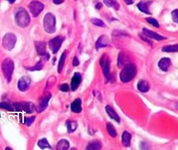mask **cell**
Segmentation results:
<instances>
[{
    "mask_svg": "<svg viewBox=\"0 0 178 150\" xmlns=\"http://www.w3.org/2000/svg\"><path fill=\"white\" fill-rule=\"evenodd\" d=\"M124 1L127 5H131L133 3V0H124Z\"/></svg>",
    "mask_w": 178,
    "mask_h": 150,
    "instance_id": "obj_40",
    "label": "cell"
},
{
    "mask_svg": "<svg viewBox=\"0 0 178 150\" xmlns=\"http://www.w3.org/2000/svg\"><path fill=\"white\" fill-rule=\"evenodd\" d=\"M171 65V60L169 58H162L158 62L159 68L163 72H167Z\"/></svg>",
    "mask_w": 178,
    "mask_h": 150,
    "instance_id": "obj_16",
    "label": "cell"
},
{
    "mask_svg": "<svg viewBox=\"0 0 178 150\" xmlns=\"http://www.w3.org/2000/svg\"><path fill=\"white\" fill-rule=\"evenodd\" d=\"M101 7H102V4L101 3H98L95 6V8L96 9H100V8H101Z\"/></svg>",
    "mask_w": 178,
    "mask_h": 150,
    "instance_id": "obj_41",
    "label": "cell"
},
{
    "mask_svg": "<svg viewBox=\"0 0 178 150\" xmlns=\"http://www.w3.org/2000/svg\"><path fill=\"white\" fill-rule=\"evenodd\" d=\"M105 110H106V112L110 118L112 119L113 120H115L116 122H120V117L117 114V112H116V111L113 109L112 107H111L109 105H107L105 107Z\"/></svg>",
    "mask_w": 178,
    "mask_h": 150,
    "instance_id": "obj_18",
    "label": "cell"
},
{
    "mask_svg": "<svg viewBox=\"0 0 178 150\" xmlns=\"http://www.w3.org/2000/svg\"><path fill=\"white\" fill-rule=\"evenodd\" d=\"M64 38L62 36H57L54 38L49 42V48L53 53L55 54L58 51L61 45L64 41Z\"/></svg>",
    "mask_w": 178,
    "mask_h": 150,
    "instance_id": "obj_9",
    "label": "cell"
},
{
    "mask_svg": "<svg viewBox=\"0 0 178 150\" xmlns=\"http://www.w3.org/2000/svg\"><path fill=\"white\" fill-rule=\"evenodd\" d=\"M37 145L42 149L51 148V145H50V144L48 143V141L47 140L46 138H43L39 140L37 142Z\"/></svg>",
    "mask_w": 178,
    "mask_h": 150,
    "instance_id": "obj_29",
    "label": "cell"
},
{
    "mask_svg": "<svg viewBox=\"0 0 178 150\" xmlns=\"http://www.w3.org/2000/svg\"><path fill=\"white\" fill-rule=\"evenodd\" d=\"M14 108L16 111H23L27 113H32L36 108L34 104L30 102H21L13 104Z\"/></svg>",
    "mask_w": 178,
    "mask_h": 150,
    "instance_id": "obj_5",
    "label": "cell"
},
{
    "mask_svg": "<svg viewBox=\"0 0 178 150\" xmlns=\"http://www.w3.org/2000/svg\"><path fill=\"white\" fill-rule=\"evenodd\" d=\"M7 149H10V150H11V148H5V150H7Z\"/></svg>",
    "mask_w": 178,
    "mask_h": 150,
    "instance_id": "obj_43",
    "label": "cell"
},
{
    "mask_svg": "<svg viewBox=\"0 0 178 150\" xmlns=\"http://www.w3.org/2000/svg\"><path fill=\"white\" fill-rule=\"evenodd\" d=\"M101 143L98 141H93L89 142L86 148L87 150H98L101 148Z\"/></svg>",
    "mask_w": 178,
    "mask_h": 150,
    "instance_id": "obj_22",
    "label": "cell"
},
{
    "mask_svg": "<svg viewBox=\"0 0 178 150\" xmlns=\"http://www.w3.org/2000/svg\"><path fill=\"white\" fill-rule=\"evenodd\" d=\"M71 110L75 113H80L82 111V101L81 99L77 98L71 104Z\"/></svg>",
    "mask_w": 178,
    "mask_h": 150,
    "instance_id": "obj_17",
    "label": "cell"
},
{
    "mask_svg": "<svg viewBox=\"0 0 178 150\" xmlns=\"http://www.w3.org/2000/svg\"><path fill=\"white\" fill-rule=\"evenodd\" d=\"M106 129L107 130L108 134L112 137V138H115L117 136V132L115 128L114 127V126L112 125V123L111 122H108L106 124Z\"/></svg>",
    "mask_w": 178,
    "mask_h": 150,
    "instance_id": "obj_27",
    "label": "cell"
},
{
    "mask_svg": "<svg viewBox=\"0 0 178 150\" xmlns=\"http://www.w3.org/2000/svg\"><path fill=\"white\" fill-rule=\"evenodd\" d=\"M100 65L103 68V72L104 76L106 82H108L110 79V62L109 58L106 55L101 56L100 61Z\"/></svg>",
    "mask_w": 178,
    "mask_h": 150,
    "instance_id": "obj_7",
    "label": "cell"
},
{
    "mask_svg": "<svg viewBox=\"0 0 178 150\" xmlns=\"http://www.w3.org/2000/svg\"><path fill=\"white\" fill-rule=\"evenodd\" d=\"M51 94L47 93L41 98L39 101V105L37 108V112L39 113L42 112L46 109V108L48 105V102L50 101V98H51Z\"/></svg>",
    "mask_w": 178,
    "mask_h": 150,
    "instance_id": "obj_11",
    "label": "cell"
},
{
    "mask_svg": "<svg viewBox=\"0 0 178 150\" xmlns=\"http://www.w3.org/2000/svg\"><path fill=\"white\" fill-rule=\"evenodd\" d=\"M104 3L108 7H113L115 9L118 10L119 8V4L116 0H103Z\"/></svg>",
    "mask_w": 178,
    "mask_h": 150,
    "instance_id": "obj_30",
    "label": "cell"
},
{
    "mask_svg": "<svg viewBox=\"0 0 178 150\" xmlns=\"http://www.w3.org/2000/svg\"><path fill=\"white\" fill-rule=\"evenodd\" d=\"M66 58V51H65L61 55L60 59H59V62L58 64L57 70L58 72L59 73H61L62 72V69L64 68Z\"/></svg>",
    "mask_w": 178,
    "mask_h": 150,
    "instance_id": "obj_25",
    "label": "cell"
},
{
    "mask_svg": "<svg viewBox=\"0 0 178 150\" xmlns=\"http://www.w3.org/2000/svg\"><path fill=\"white\" fill-rule=\"evenodd\" d=\"M34 45L36 51L40 56H45L46 53V44L42 41H36L34 42Z\"/></svg>",
    "mask_w": 178,
    "mask_h": 150,
    "instance_id": "obj_13",
    "label": "cell"
},
{
    "mask_svg": "<svg viewBox=\"0 0 178 150\" xmlns=\"http://www.w3.org/2000/svg\"><path fill=\"white\" fill-rule=\"evenodd\" d=\"M35 118H36L35 116H31L30 118H26L25 117L24 118V120H23V123L27 126H30L34 122Z\"/></svg>",
    "mask_w": 178,
    "mask_h": 150,
    "instance_id": "obj_35",
    "label": "cell"
},
{
    "mask_svg": "<svg viewBox=\"0 0 178 150\" xmlns=\"http://www.w3.org/2000/svg\"><path fill=\"white\" fill-rule=\"evenodd\" d=\"M143 31L146 36H147L148 37L151 38H152V39H155L156 40H163L166 39L165 37H164L163 36H161L160 34H158L154 31L150 30L147 28H143Z\"/></svg>",
    "mask_w": 178,
    "mask_h": 150,
    "instance_id": "obj_14",
    "label": "cell"
},
{
    "mask_svg": "<svg viewBox=\"0 0 178 150\" xmlns=\"http://www.w3.org/2000/svg\"><path fill=\"white\" fill-rule=\"evenodd\" d=\"M126 62H127V58L125 54L123 53H119L118 58V62H117L118 66L120 68L124 67L126 64H127L126 63Z\"/></svg>",
    "mask_w": 178,
    "mask_h": 150,
    "instance_id": "obj_26",
    "label": "cell"
},
{
    "mask_svg": "<svg viewBox=\"0 0 178 150\" xmlns=\"http://www.w3.org/2000/svg\"><path fill=\"white\" fill-rule=\"evenodd\" d=\"M42 67H43V65H42V62L40 61L37 62L36 65L33 67H28L26 69L30 71H34V70H40L41 69H42Z\"/></svg>",
    "mask_w": 178,
    "mask_h": 150,
    "instance_id": "obj_32",
    "label": "cell"
},
{
    "mask_svg": "<svg viewBox=\"0 0 178 150\" xmlns=\"http://www.w3.org/2000/svg\"><path fill=\"white\" fill-rule=\"evenodd\" d=\"M172 18L173 22L178 24V9H175L172 12Z\"/></svg>",
    "mask_w": 178,
    "mask_h": 150,
    "instance_id": "obj_36",
    "label": "cell"
},
{
    "mask_svg": "<svg viewBox=\"0 0 178 150\" xmlns=\"http://www.w3.org/2000/svg\"><path fill=\"white\" fill-rule=\"evenodd\" d=\"M146 21L148 22V23L153 25V26L155 27L156 28H158L159 27V24L157 20L151 17H149V18H147Z\"/></svg>",
    "mask_w": 178,
    "mask_h": 150,
    "instance_id": "obj_34",
    "label": "cell"
},
{
    "mask_svg": "<svg viewBox=\"0 0 178 150\" xmlns=\"http://www.w3.org/2000/svg\"><path fill=\"white\" fill-rule=\"evenodd\" d=\"M66 127H67V131L69 133H72L77 129L78 125L77 122L73 120H67L66 122Z\"/></svg>",
    "mask_w": 178,
    "mask_h": 150,
    "instance_id": "obj_24",
    "label": "cell"
},
{
    "mask_svg": "<svg viewBox=\"0 0 178 150\" xmlns=\"http://www.w3.org/2000/svg\"><path fill=\"white\" fill-rule=\"evenodd\" d=\"M91 22H92L93 25H95V26H96L101 27H105V24L104 22L102 21V20H101L100 19L92 18L91 20Z\"/></svg>",
    "mask_w": 178,
    "mask_h": 150,
    "instance_id": "obj_31",
    "label": "cell"
},
{
    "mask_svg": "<svg viewBox=\"0 0 178 150\" xmlns=\"http://www.w3.org/2000/svg\"><path fill=\"white\" fill-rule=\"evenodd\" d=\"M70 144L66 139H62L58 142L56 149L57 150H66L68 149Z\"/></svg>",
    "mask_w": 178,
    "mask_h": 150,
    "instance_id": "obj_23",
    "label": "cell"
},
{
    "mask_svg": "<svg viewBox=\"0 0 178 150\" xmlns=\"http://www.w3.org/2000/svg\"><path fill=\"white\" fill-rule=\"evenodd\" d=\"M150 5V1H142L137 4V6L142 12L145 14H151L149 8Z\"/></svg>",
    "mask_w": 178,
    "mask_h": 150,
    "instance_id": "obj_21",
    "label": "cell"
},
{
    "mask_svg": "<svg viewBox=\"0 0 178 150\" xmlns=\"http://www.w3.org/2000/svg\"><path fill=\"white\" fill-rule=\"evenodd\" d=\"M109 44V39L105 35H103L100 37L95 44V47L97 50L99 48L107 47Z\"/></svg>",
    "mask_w": 178,
    "mask_h": 150,
    "instance_id": "obj_15",
    "label": "cell"
},
{
    "mask_svg": "<svg viewBox=\"0 0 178 150\" xmlns=\"http://www.w3.org/2000/svg\"><path fill=\"white\" fill-rule=\"evenodd\" d=\"M69 89V88L67 83H63L59 87V90L62 92H67L68 91Z\"/></svg>",
    "mask_w": 178,
    "mask_h": 150,
    "instance_id": "obj_37",
    "label": "cell"
},
{
    "mask_svg": "<svg viewBox=\"0 0 178 150\" xmlns=\"http://www.w3.org/2000/svg\"><path fill=\"white\" fill-rule=\"evenodd\" d=\"M29 8L34 17H37L44 9V5L40 2L33 1L29 5Z\"/></svg>",
    "mask_w": 178,
    "mask_h": 150,
    "instance_id": "obj_8",
    "label": "cell"
},
{
    "mask_svg": "<svg viewBox=\"0 0 178 150\" xmlns=\"http://www.w3.org/2000/svg\"><path fill=\"white\" fill-rule=\"evenodd\" d=\"M72 64L74 66H77L79 65V61L78 59V58L75 56L74 58L73 59V62H72Z\"/></svg>",
    "mask_w": 178,
    "mask_h": 150,
    "instance_id": "obj_38",
    "label": "cell"
},
{
    "mask_svg": "<svg viewBox=\"0 0 178 150\" xmlns=\"http://www.w3.org/2000/svg\"><path fill=\"white\" fill-rule=\"evenodd\" d=\"M15 21L18 26L25 28L28 26L30 22V18L28 12L21 8L15 15Z\"/></svg>",
    "mask_w": 178,
    "mask_h": 150,
    "instance_id": "obj_3",
    "label": "cell"
},
{
    "mask_svg": "<svg viewBox=\"0 0 178 150\" xmlns=\"http://www.w3.org/2000/svg\"><path fill=\"white\" fill-rule=\"evenodd\" d=\"M31 80L27 76L22 77L18 82V88L22 92H25L29 88Z\"/></svg>",
    "mask_w": 178,
    "mask_h": 150,
    "instance_id": "obj_10",
    "label": "cell"
},
{
    "mask_svg": "<svg viewBox=\"0 0 178 150\" xmlns=\"http://www.w3.org/2000/svg\"><path fill=\"white\" fill-rule=\"evenodd\" d=\"M162 51L165 52H178V44L165 46L162 48Z\"/></svg>",
    "mask_w": 178,
    "mask_h": 150,
    "instance_id": "obj_28",
    "label": "cell"
},
{
    "mask_svg": "<svg viewBox=\"0 0 178 150\" xmlns=\"http://www.w3.org/2000/svg\"><path fill=\"white\" fill-rule=\"evenodd\" d=\"M136 66L131 63H128L123 67L121 72H120V80L123 82H129L136 76Z\"/></svg>",
    "mask_w": 178,
    "mask_h": 150,
    "instance_id": "obj_1",
    "label": "cell"
},
{
    "mask_svg": "<svg viewBox=\"0 0 178 150\" xmlns=\"http://www.w3.org/2000/svg\"><path fill=\"white\" fill-rule=\"evenodd\" d=\"M132 136L128 131H125L122 134V144L125 147H129L131 144V140Z\"/></svg>",
    "mask_w": 178,
    "mask_h": 150,
    "instance_id": "obj_20",
    "label": "cell"
},
{
    "mask_svg": "<svg viewBox=\"0 0 178 150\" xmlns=\"http://www.w3.org/2000/svg\"><path fill=\"white\" fill-rule=\"evenodd\" d=\"M0 108L2 109H5L7 111H13L14 109L12 108V106L11 105L6 102H1L0 103Z\"/></svg>",
    "mask_w": 178,
    "mask_h": 150,
    "instance_id": "obj_33",
    "label": "cell"
},
{
    "mask_svg": "<svg viewBox=\"0 0 178 150\" xmlns=\"http://www.w3.org/2000/svg\"><path fill=\"white\" fill-rule=\"evenodd\" d=\"M17 39L16 36L12 33H8L5 35L2 41V44L4 48L8 51H11L14 48Z\"/></svg>",
    "mask_w": 178,
    "mask_h": 150,
    "instance_id": "obj_6",
    "label": "cell"
},
{
    "mask_svg": "<svg viewBox=\"0 0 178 150\" xmlns=\"http://www.w3.org/2000/svg\"><path fill=\"white\" fill-rule=\"evenodd\" d=\"M55 4H61L64 2V0H53Z\"/></svg>",
    "mask_w": 178,
    "mask_h": 150,
    "instance_id": "obj_39",
    "label": "cell"
},
{
    "mask_svg": "<svg viewBox=\"0 0 178 150\" xmlns=\"http://www.w3.org/2000/svg\"><path fill=\"white\" fill-rule=\"evenodd\" d=\"M2 72L5 79L9 83L12 77V72L14 71V64L13 61L10 58H6L3 61L1 66Z\"/></svg>",
    "mask_w": 178,
    "mask_h": 150,
    "instance_id": "obj_2",
    "label": "cell"
},
{
    "mask_svg": "<svg viewBox=\"0 0 178 150\" xmlns=\"http://www.w3.org/2000/svg\"><path fill=\"white\" fill-rule=\"evenodd\" d=\"M43 26L45 31L48 33H53L56 31V19L51 12L47 13L44 16Z\"/></svg>",
    "mask_w": 178,
    "mask_h": 150,
    "instance_id": "obj_4",
    "label": "cell"
},
{
    "mask_svg": "<svg viewBox=\"0 0 178 150\" xmlns=\"http://www.w3.org/2000/svg\"><path fill=\"white\" fill-rule=\"evenodd\" d=\"M81 79H82L81 75L79 72H76L74 73L71 81V89L72 91H75L78 89L81 83Z\"/></svg>",
    "mask_w": 178,
    "mask_h": 150,
    "instance_id": "obj_12",
    "label": "cell"
},
{
    "mask_svg": "<svg viewBox=\"0 0 178 150\" xmlns=\"http://www.w3.org/2000/svg\"><path fill=\"white\" fill-rule=\"evenodd\" d=\"M137 88L140 92L142 93H146L148 92L150 90V84L146 80H141L137 83Z\"/></svg>",
    "mask_w": 178,
    "mask_h": 150,
    "instance_id": "obj_19",
    "label": "cell"
},
{
    "mask_svg": "<svg viewBox=\"0 0 178 150\" xmlns=\"http://www.w3.org/2000/svg\"><path fill=\"white\" fill-rule=\"evenodd\" d=\"M9 2V3H14L16 1V0H7Z\"/></svg>",
    "mask_w": 178,
    "mask_h": 150,
    "instance_id": "obj_42",
    "label": "cell"
}]
</instances>
